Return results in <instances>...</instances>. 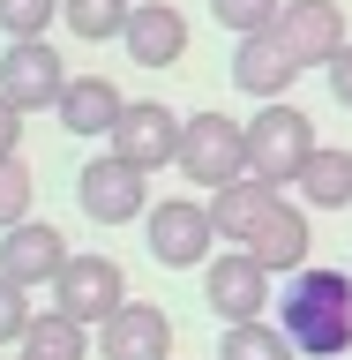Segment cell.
Listing matches in <instances>:
<instances>
[{"instance_id": "obj_1", "label": "cell", "mask_w": 352, "mask_h": 360, "mask_svg": "<svg viewBox=\"0 0 352 360\" xmlns=\"http://www.w3.org/2000/svg\"><path fill=\"white\" fill-rule=\"evenodd\" d=\"M278 323L300 345V360H345L352 353V270H292L278 292Z\"/></svg>"}, {"instance_id": "obj_2", "label": "cell", "mask_w": 352, "mask_h": 360, "mask_svg": "<svg viewBox=\"0 0 352 360\" xmlns=\"http://www.w3.org/2000/svg\"><path fill=\"white\" fill-rule=\"evenodd\" d=\"M308 158H315V120L292 105V98H263V112L247 120V173L292 188Z\"/></svg>"}, {"instance_id": "obj_3", "label": "cell", "mask_w": 352, "mask_h": 360, "mask_svg": "<svg viewBox=\"0 0 352 360\" xmlns=\"http://www.w3.org/2000/svg\"><path fill=\"white\" fill-rule=\"evenodd\" d=\"M180 180H195L218 195L225 180L247 173V128L240 120H225V112H188V128H180Z\"/></svg>"}, {"instance_id": "obj_4", "label": "cell", "mask_w": 352, "mask_h": 360, "mask_svg": "<svg viewBox=\"0 0 352 360\" xmlns=\"http://www.w3.org/2000/svg\"><path fill=\"white\" fill-rule=\"evenodd\" d=\"M143 240L165 270H202L210 263V248H218V218H210V202L195 195H165L143 210Z\"/></svg>"}, {"instance_id": "obj_5", "label": "cell", "mask_w": 352, "mask_h": 360, "mask_svg": "<svg viewBox=\"0 0 352 360\" xmlns=\"http://www.w3.org/2000/svg\"><path fill=\"white\" fill-rule=\"evenodd\" d=\"M75 202H83L90 225H135L150 210V173L128 165L120 150H105V158H90L83 173H75Z\"/></svg>"}, {"instance_id": "obj_6", "label": "cell", "mask_w": 352, "mask_h": 360, "mask_svg": "<svg viewBox=\"0 0 352 360\" xmlns=\"http://www.w3.org/2000/svg\"><path fill=\"white\" fill-rule=\"evenodd\" d=\"M202 300H210V315H225V323H247V315H270V308H278L270 270L255 263L247 248H225V255L202 263Z\"/></svg>"}, {"instance_id": "obj_7", "label": "cell", "mask_w": 352, "mask_h": 360, "mask_svg": "<svg viewBox=\"0 0 352 360\" xmlns=\"http://www.w3.org/2000/svg\"><path fill=\"white\" fill-rule=\"evenodd\" d=\"M45 292H53V308H67L75 323H90V330H98V323L128 300V278H120V263H112V255H67L60 278H53Z\"/></svg>"}, {"instance_id": "obj_8", "label": "cell", "mask_w": 352, "mask_h": 360, "mask_svg": "<svg viewBox=\"0 0 352 360\" xmlns=\"http://www.w3.org/2000/svg\"><path fill=\"white\" fill-rule=\"evenodd\" d=\"M0 90H8L22 112H53L60 90H67V60L45 38H8V53H0Z\"/></svg>"}, {"instance_id": "obj_9", "label": "cell", "mask_w": 352, "mask_h": 360, "mask_svg": "<svg viewBox=\"0 0 352 360\" xmlns=\"http://www.w3.org/2000/svg\"><path fill=\"white\" fill-rule=\"evenodd\" d=\"M98 360H173V315L157 300H120L98 323Z\"/></svg>"}, {"instance_id": "obj_10", "label": "cell", "mask_w": 352, "mask_h": 360, "mask_svg": "<svg viewBox=\"0 0 352 360\" xmlns=\"http://www.w3.org/2000/svg\"><path fill=\"white\" fill-rule=\"evenodd\" d=\"M278 38L292 45L300 68H330L352 45V30H345V8H337V0H285V8H278Z\"/></svg>"}, {"instance_id": "obj_11", "label": "cell", "mask_w": 352, "mask_h": 360, "mask_svg": "<svg viewBox=\"0 0 352 360\" xmlns=\"http://www.w3.org/2000/svg\"><path fill=\"white\" fill-rule=\"evenodd\" d=\"M180 120L173 105H157V98H135L128 112H120V128H112V150L128 158V165H143V173H157V165H173L180 158Z\"/></svg>"}, {"instance_id": "obj_12", "label": "cell", "mask_w": 352, "mask_h": 360, "mask_svg": "<svg viewBox=\"0 0 352 360\" xmlns=\"http://www.w3.org/2000/svg\"><path fill=\"white\" fill-rule=\"evenodd\" d=\"M60 263H67V233H53L45 218H22V225H8L0 233V278H15V285H53L60 278Z\"/></svg>"}, {"instance_id": "obj_13", "label": "cell", "mask_w": 352, "mask_h": 360, "mask_svg": "<svg viewBox=\"0 0 352 360\" xmlns=\"http://www.w3.org/2000/svg\"><path fill=\"white\" fill-rule=\"evenodd\" d=\"M120 45H128L135 68H180L188 60V15H180L173 0H135Z\"/></svg>"}, {"instance_id": "obj_14", "label": "cell", "mask_w": 352, "mask_h": 360, "mask_svg": "<svg viewBox=\"0 0 352 360\" xmlns=\"http://www.w3.org/2000/svg\"><path fill=\"white\" fill-rule=\"evenodd\" d=\"M300 75H308V68L292 60V45L278 38V30H247V38L233 45V83H240L247 98H285Z\"/></svg>"}, {"instance_id": "obj_15", "label": "cell", "mask_w": 352, "mask_h": 360, "mask_svg": "<svg viewBox=\"0 0 352 360\" xmlns=\"http://www.w3.org/2000/svg\"><path fill=\"white\" fill-rule=\"evenodd\" d=\"M308 248H315V233H308V202H285V195H278V210L255 225L247 255H255L270 278H292V270H308Z\"/></svg>"}, {"instance_id": "obj_16", "label": "cell", "mask_w": 352, "mask_h": 360, "mask_svg": "<svg viewBox=\"0 0 352 360\" xmlns=\"http://www.w3.org/2000/svg\"><path fill=\"white\" fill-rule=\"evenodd\" d=\"M60 128L67 135H112L120 128V112H128V98H120V83L112 75H67V90H60Z\"/></svg>"}, {"instance_id": "obj_17", "label": "cell", "mask_w": 352, "mask_h": 360, "mask_svg": "<svg viewBox=\"0 0 352 360\" xmlns=\"http://www.w3.org/2000/svg\"><path fill=\"white\" fill-rule=\"evenodd\" d=\"M278 210V180H255V173H240V180H225L218 195H210V218H218V240H233V248H247L255 240V225Z\"/></svg>"}, {"instance_id": "obj_18", "label": "cell", "mask_w": 352, "mask_h": 360, "mask_svg": "<svg viewBox=\"0 0 352 360\" xmlns=\"http://www.w3.org/2000/svg\"><path fill=\"white\" fill-rule=\"evenodd\" d=\"M300 202L308 210H345L352 202V150H330V143H315V158L300 165Z\"/></svg>"}, {"instance_id": "obj_19", "label": "cell", "mask_w": 352, "mask_h": 360, "mask_svg": "<svg viewBox=\"0 0 352 360\" xmlns=\"http://www.w3.org/2000/svg\"><path fill=\"white\" fill-rule=\"evenodd\" d=\"M22 345H30L38 360H90L98 330H90V323H75L67 308H38V315H30V330H22Z\"/></svg>"}, {"instance_id": "obj_20", "label": "cell", "mask_w": 352, "mask_h": 360, "mask_svg": "<svg viewBox=\"0 0 352 360\" xmlns=\"http://www.w3.org/2000/svg\"><path fill=\"white\" fill-rule=\"evenodd\" d=\"M218 360H300V345L285 338V323H270V315H247V323H225Z\"/></svg>"}, {"instance_id": "obj_21", "label": "cell", "mask_w": 352, "mask_h": 360, "mask_svg": "<svg viewBox=\"0 0 352 360\" xmlns=\"http://www.w3.org/2000/svg\"><path fill=\"white\" fill-rule=\"evenodd\" d=\"M128 15H135V0H60V22L83 45H112L128 30Z\"/></svg>"}, {"instance_id": "obj_22", "label": "cell", "mask_w": 352, "mask_h": 360, "mask_svg": "<svg viewBox=\"0 0 352 360\" xmlns=\"http://www.w3.org/2000/svg\"><path fill=\"white\" fill-rule=\"evenodd\" d=\"M30 202H38V173L22 165V150H8L0 158V233L30 218Z\"/></svg>"}, {"instance_id": "obj_23", "label": "cell", "mask_w": 352, "mask_h": 360, "mask_svg": "<svg viewBox=\"0 0 352 360\" xmlns=\"http://www.w3.org/2000/svg\"><path fill=\"white\" fill-rule=\"evenodd\" d=\"M60 22V0H0V38H45Z\"/></svg>"}, {"instance_id": "obj_24", "label": "cell", "mask_w": 352, "mask_h": 360, "mask_svg": "<svg viewBox=\"0 0 352 360\" xmlns=\"http://www.w3.org/2000/svg\"><path fill=\"white\" fill-rule=\"evenodd\" d=\"M278 8H285V0H210V15H218L233 38H247V30H278Z\"/></svg>"}, {"instance_id": "obj_25", "label": "cell", "mask_w": 352, "mask_h": 360, "mask_svg": "<svg viewBox=\"0 0 352 360\" xmlns=\"http://www.w3.org/2000/svg\"><path fill=\"white\" fill-rule=\"evenodd\" d=\"M22 330H30V285L0 278V345H22Z\"/></svg>"}, {"instance_id": "obj_26", "label": "cell", "mask_w": 352, "mask_h": 360, "mask_svg": "<svg viewBox=\"0 0 352 360\" xmlns=\"http://www.w3.org/2000/svg\"><path fill=\"white\" fill-rule=\"evenodd\" d=\"M8 150H22V105L0 90V158H8Z\"/></svg>"}, {"instance_id": "obj_27", "label": "cell", "mask_w": 352, "mask_h": 360, "mask_svg": "<svg viewBox=\"0 0 352 360\" xmlns=\"http://www.w3.org/2000/svg\"><path fill=\"white\" fill-rule=\"evenodd\" d=\"M322 75H330V98H337V105L352 112V45H345V53H337L330 68H322Z\"/></svg>"}, {"instance_id": "obj_28", "label": "cell", "mask_w": 352, "mask_h": 360, "mask_svg": "<svg viewBox=\"0 0 352 360\" xmlns=\"http://www.w3.org/2000/svg\"><path fill=\"white\" fill-rule=\"evenodd\" d=\"M15 360H38V353H30V345H15Z\"/></svg>"}]
</instances>
